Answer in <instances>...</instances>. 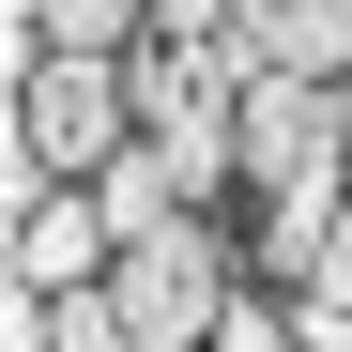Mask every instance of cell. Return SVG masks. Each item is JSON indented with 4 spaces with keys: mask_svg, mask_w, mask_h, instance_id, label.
<instances>
[{
    "mask_svg": "<svg viewBox=\"0 0 352 352\" xmlns=\"http://www.w3.org/2000/svg\"><path fill=\"white\" fill-rule=\"evenodd\" d=\"M107 307L138 322V352H199L214 307H230V245H214L199 214H168V230H138V245L107 261Z\"/></svg>",
    "mask_w": 352,
    "mask_h": 352,
    "instance_id": "2",
    "label": "cell"
},
{
    "mask_svg": "<svg viewBox=\"0 0 352 352\" xmlns=\"http://www.w3.org/2000/svg\"><path fill=\"white\" fill-rule=\"evenodd\" d=\"M199 352H307V322H291V291H276V307H245V291H230Z\"/></svg>",
    "mask_w": 352,
    "mask_h": 352,
    "instance_id": "6",
    "label": "cell"
},
{
    "mask_svg": "<svg viewBox=\"0 0 352 352\" xmlns=\"http://www.w3.org/2000/svg\"><path fill=\"white\" fill-rule=\"evenodd\" d=\"M230 46L261 77H352V0H230Z\"/></svg>",
    "mask_w": 352,
    "mask_h": 352,
    "instance_id": "5",
    "label": "cell"
},
{
    "mask_svg": "<svg viewBox=\"0 0 352 352\" xmlns=\"http://www.w3.org/2000/svg\"><path fill=\"white\" fill-rule=\"evenodd\" d=\"M16 138L62 168V184H92V168L138 138V77H123V46H46V62L16 77Z\"/></svg>",
    "mask_w": 352,
    "mask_h": 352,
    "instance_id": "1",
    "label": "cell"
},
{
    "mask_svg": "<svg viewBox=\"0 0 352 352\" xmlns=\"http://www.w3.org/2000/svg\"><path fill=\"white\" fill-rule=\"evenodd\" d=\"M352 168V92L337 77H245V184H322Z\"/></svg>",
    "mask_w": 352,
    "mask_h": 352,
    "instance_id": "3",
    "label": "cell"
},
{
    "mask_svg": "<svg viewBox=\"0 0 352 352\" xmlns=\"http://www.w3.org/2000/svg\"><path fill=\"white\" fill-rule=\"evenodd\" d=\"M337 92H352V77H337Z\"/></svg>",
    "mask_w": 352,
    "mask_h": 352,
    "instance_id": "7",
    "label": "cell"
},
{
    "mask_svg": "<svg viewBox=\"0 0 352 352\" xmlns=\"http://www.w3.org/2000/svg\"><path fill=\"white\" fill-rule=\"evenodd\" d=\"M107 261H123V230H107V199H92V184L16 199V291H92Z\"/></svg>",
    "mask_w": 352,
    "mask_h": 352,
    "instance_id": "4",
    "label": "cell"
}]
</instances>
